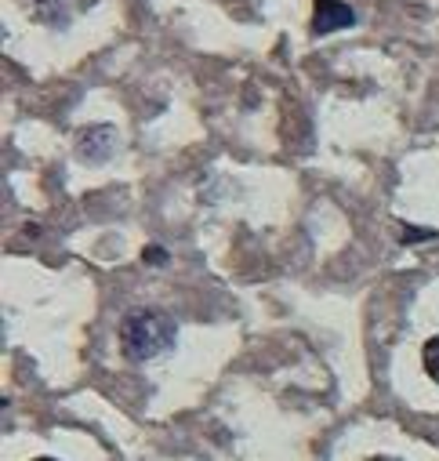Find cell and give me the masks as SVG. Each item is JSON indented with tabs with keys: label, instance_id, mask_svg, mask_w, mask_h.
<instances>
[{
	"label": "cell",
	"instance_id": "2",
	"mask_svg": "<svg viewBox=\"0 0 439 461\" xmlns=\"http://www.w3.org/2000/svg\"><path fill=\"white\" fill-rule=\"evenodd\" d=\"M356 23V12L345 0H312V33H338Z\"/></svg>",
	"mask_w": 439,
	"mask_h": 461
},
{
	"label": "cell",
	"instance_id": "6",
	"mask_svg": "<svg viewBox=\"0 0 439 461\" xmlns=\"http://www.w3.org/2000/svg\"><path fill=\"white\" fill-rule=\"evenodd\" d=\"M37 461H55V457H37Z\"/></svg>",
	"mask_w": 439,
	"mask_h": 461
},
{
	"label": "cell",
	"instance_id": "5",
	"mask_svg": "<svg viewBox=\"0 0 439 461\" xmlns=\"http://www.w3.org/2000/svg\"><path fill=\"white\" fill-rule=\"evenodd\" d=\"M146 262H153V266H164V262H167V255H164L160 248H146Z\"/></svg>",
	"mask_w": 439,
	"mask_h": 461
},
{
	"label": "cell",
	"instance_id": "4",
	"mask_svg": "<svg viewBox=\"0 0 439 461\" xmlns=\"http://www.w3.org/2000/svg\"><path fill=\"white\" fill-rule=\"evenodd\" d=\"M421 364H425V375L439 385V334L425 341V349H421Z\"/></svg>",
	"mask_w": 439,
	"mask_h": 461
},
{
	"label": "cell",
	"instance_id": "1",
	"mask_svg": "<svg viewBox=\"0 0 439 461\" xmlns=\"http://www.w3.org/2000/svg\"><path fill=\"white\" fill-rule=\"evenodd\" d=\"M175 338H178V327L164 309H135L121 323V349L135 364H146V360L171 353Z\"/></svg>",
	"mask_w": 439,
	"mask_h": 461
},
{
	"label": "cell",
	"instance_id": "3",
	"mask_svg": "<svg viewBox=\"0 0 439 461\" xmlns=\"http://www.w3.org/2000/svg\"><path fill=\"white\" fill-rule=\"evenodd\" d=\"M76 149H80V157L84 160H91V164H105L109 157H113V149H117V131L113 128H87V131H80V142H76Z\"/></svg>",
	"mask_w": 439,
	"mask_h": 461
}]
</instances>
